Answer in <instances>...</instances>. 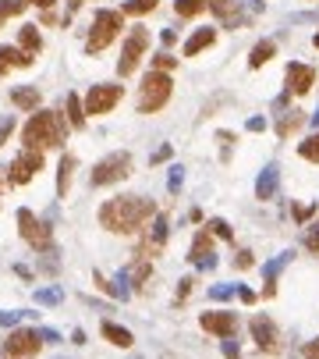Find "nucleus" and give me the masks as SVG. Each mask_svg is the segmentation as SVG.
Segmentation results:
<instances>
[{
  "instance_id": "17",
  "label": "nucleus",
  "mask_w": 319,
  "mask_h": 359,
  "mask_svg": "<svg viewBox=\"0 0 319 359\" xmlns=\"http://www.w3.org/2000/svg\"><path fill=\"white\" fill-rule=\"evenodd\" d=\"M213 43H216V28H199V33H191V40L184 43V57H196Z\"/></svg>"
},
{
  "instance_id": "15",
  "label": "nucleus",
  "mask_w": 319,
  "mask_h": 359,
  "mask_svg": "<svg viewBox=\"0 0 319 359\" xmlns=\"http://www.w3.org/2000/svg\"><path fill=\"white\" fill-rule=\"evenodd\" d=\"M32 65V53L18 50V47H0V75L8 68H28Z\"/></svg>"
},
{
  "instance_id": "25",
  "label": "nucleus",
  "mask_w": 319,
  "mask_h": 359,
  "mask_svg": "<svg viewBox=\"0 0 319 359\" xmlns=\"http://www.w3.org/2000/svg\"><path fill=\"white\" fill-rule=\"evenodd\" d=\"M68 125H71V128H82V125H85V103H82L75 93H68Z\"/></svg>"
},
{
  "instance_id": "35",
  "label": "nucleus",
  "mask_w": 319,
  "mask_h": 359,
  "mask_svg": "<svg viewBox=\"0 0 319 359\" xmlns=\"http://www.w3.org/2000/svg\"><path fill=\"white\" fill-rule=\"evenodd\" d=\"M312 217V206H295V221H309Z\"/></svg>"
},
{
  "instance_id": "32",
  "label": "nucleus",
  "mask_w": 319,
  "mask_h": 359,
  "mask_svg": "<svg viewBox=\"0 0 319 359\" xmlns=\"http://www.w3.org/2000/svg\"><path fill=\"white\" fill-rule=\"evenodd\" d=\"M209 228H213V235H220V238H227V242H231V238H234V235H231V228L223 224V221H209Z\"/></svg>"
},
{
  "instance_id": "4",
  "label": "nucleus",
  "mask_w": 319,
  "mask_h": 359,
  "mask_svg": "<svg viewBox=\"0 0 319 359\" xmlns=\"http://www.w3.org/2000/svg\"><path fill=\"white\" fill-rule=\"evenodd\" d=\"M121 28H124V11H96V18H92V33H89L85 50H89V53L107 50V47L121 36Z\"/></svg>"
},
{
  "instance_id": "18",
  "label": "nucleus",
  "mask_w": 319,
  "mask_h": 359,
  "mask_svg": "<svg viewBox=\"0 0 319 359\" xmlns=\"http://www.w3.org/2000/svg\"><path fill=\"white\" fill-rule=\"evenodd\" d=\"M209 11L223 22V25H238L241 15H238V0H209Z\"/></svg>"
},
{
  "instance_id": "12",
  "label": "nucleus",
  "mask_w": 319,
  "mask_h": 359,
  "mask_svg": "<svg viewBox=\"0 0 319 359\" xmlns=\"http://www.w3.org/2000/svg\"><path fill=\"white\" fill-rule=\"evenodd\" d=\"M252 338H255V345H259L263 352H277V342H280L277 324H273L266 313H255V317H252Z\"/></svg>"
},
{
  "instance_id": "16",
  "label": "nucleus",
  "mask_w": 319,
  "mask_h": 359,
  "mask_svg": "<svg viewBox=\"0 0 319 359\" xmlns=\"http://www.w3.org/2000/svg\"><path fill=\"white\" fill-rule=\"evenodd\" d=\"M40 100H43V93H40L36 85H18V89H11V103L21 107V110H36Z\"/></svg>"
},
{
  "instance_id": "10",
  "label": "nucleus",
  "mask_w": 319,
  "mask_h": 359,
  "mask_svg": "<svg viewBox=\"0 0 319 359\" xmlns=\"http://www.w3.org/2000/svg\"><path fill=\"white\" fill-rule=\"evenodd\" d=\"M40 335L28 331V327H21V331H15L8 342H4V356H15V359H25V356H36L40 352Z\"/></svg>"
},
{
  "instance_id": "39",
  "label": "nucleus",
  "mask_w": 319,
  "mask_h": 359,
  "mask_svg": "<svg viewBox=\"0 0 319 359\" xmlns=\"http://www.w3.org/2000/svg\"><path fill=\"white\" fill-rule=\"evenodd\" d=\"M25 4H36V8H53L57 0H25Z\"/></svg>"
},
{
  "instance_id": "26",
  "label": "nucleus",
  "mask_w": 319,
  "mask_h": 359,
  "mask_svg": "<svg viewBox=\"0 0 319 359\" xmlns=\"http://www.w3.org/2000/svg\"><path fill=\"white\" fill-rule=\"evenodd\" d=\"M206 8H209V0H178V4H174L178 18H196V15H202Z\"/></svg>"
},
{
  "instance_id": "33",
  "label": "nucleus",
  "mask_w": 319,
  "mask_h": 359,
  "mask_svg": "<svg viewBox=\"0 0 319 359\" xmlns=\"http://www.w3.org/2000/svg\"><path fill=\"white\" fill-rule=\"evenodd\" d=\"M302 356H305V359H319V338H312V342L302 349Z\"/></svg>"
},
{
  "instance_id": "2",
  "label": "nucleus",
  "mask_w": 319,
  "mask_h": 359,
  "mask_svg": "<svg viewBox=\"0 0 319 359\" xmlns=\"http://www.w3.org/2000/svg\"><path fill=\"white\" fill-rule=\"evenodd\" d=\"M64 135H68V125L64 117L53 114V110H40L28 117V125L21 128V142L25 149H43V146H60Z\"/></svg>"
},
{
  "instance_id": "22",
  "label": "nucleus",
  "mask_w": 319,
  "mask_h": 359,
  "mask_svg": "<svg viewBox=\"0 0 319 359\" xmlns=\"http://www.w3.org/2000/svg\"><path fill=\"white\" fill-rule=\"evenodd\" d=\"M100 331H103V338H107L110 345H117V349L132 345V331H124V327H117V324H103Z\"/></svg>"
},
{
  "instance_id": "24",
  "label": "nucleus",
  "mask_w": 319,
  "mask_h": 359,
  "mask_svg": "<svg viewBox=\"0 0 319 359\" xmlns=\"http://www.w3.org/2000/svg\"><path fill=\"white\" fill-rule=\"evenodd\" d=\"M273 53H277V43H273V40H263L259 47L252 50V57H248V68H263V65L270 61Z\"/></svg>"
},
{
  "instance_id": "21",
  "label": "nucleus",
  "mask_w": 319,
  "mask_h": 359,
  "mask_svg": "<svg viewBox=\"0 0 319 359\" xmlns=\"http://www.w3.org/2000/svg\"><path fill=\"white\" fill-rule=\"evenodd\" d=\"M302 125H305V114H302V110H287V114L280 117V122H277V135H280V139H287L291 132H298Z\"/></svg>"
},
{
  "instance_id": "43",
  "label": "nucleus",
  "mask_w": 319,
  "mask_h": 359,
  "mask_svg": "<svg viewBox=\"0 0 319 359\" xmlns=\"http://www.w3.org/2000/svg\"><path fill=\"white\" fill-rule=\"evenodd\" d=\"M0 25H4V15H0Z\"/></svg>"
},
{
  "instance_id": "34",
  "label": "nucleus",
  "mask_w": 319,
  "mask_h": 359,
  "mask_svg": "<svg viewBox=\"0 0 319 359\" xmlns=\"http://www.w3.org/2000/svg\"><path fill=\"white\" fill-rule=\"evenodd\" d=\"M234 263H238V267H241V271H245V267H252V253H248V249H241Z\"/></svg>"
},
{
  "instance_id": "11",
  "label": "nucleus",
  "mask_w": 319,
  "mask_h": 359,
  "mask_svg": "<svg viewBox=\"0 0 319 359\" xmlns=\"http://www.w3.org/2000/svg\"><path fill=\"white\" fill-rule=\"evenodd\" d=\"M199 324H202V331H209V335H216V338H231V335L238 331V317H234V313H227V310L202 313V317H199Z\"/></svg>"
},
{
  "instance_id": "14",
  "label": "nucleus",
  "mask_w": 319,
  "mask_h": 359,
  "mask_svg": "<svg viewBox=\"0 0 319 359\" xmlns=\"http://www.w3.org/2000/svg\"><path fill=\"white\" fill-rule=\"evenodd\" d=\"M191 263H199V267H213V235L209 231H199L196 235V242H191V253H188Z\"/></svg>"
},
{
  "instance_id": "7",
  "label": "nucleus",
  "mask_w": 319,
  "mask_h": 359,
  "mask_svg": "<svg viewBox=\"0 0 319 359\" xmlns=\"http://www.w3.org/2000/svg\"><path fill=\"white\" fill-rule=\"evenodd\" d=\"M121 97H124V89H121V85H107V82H100V85H92L89 93H85V114H92V117H100V114L114 110V107L121 103Z\"/></svg>"
},
{
  "instance_id": "41",
  "label": "nucleus",
  "mask_w": 319,
  "mask_h": 359,
  "mask_svg": "<svg viewBox=\"0 0 319 359\" xmlns=\"http://www.w3.org/2000/svg\"><path fill=\"white\" fill-rule=\"evenodd\" d=\"M312 47H316V50H319V33H316V40H312Z\"/></svg>"
},
{
  "instance_id": "38",
  "label": "nucleus",
  "mask_w": 319,
  "mask_h": 359,
  "mask_svg": "<svg viewBox=\"0 0 319 359\" xmlns=\"http://www.w3.org/2000/svg\"><path fill=\"white\" fill-rule=\"evenodd\" d=\"M238 295H241V303H255V292H248V288H238Z\"/></svg>"
},
{
  "instance_id": "40",
  "label": "nucleus",
  "mask_w": 319,
  "mask_h": 359,
  "mask_svg": "<svg viewBox=\"0 0 319 359\" xmlns=\"http://www.w3.org/2000/svg\"><path fill=\"white\" fill-rule=\"evenodd\" d=\"M0 189H8V178H0Z\"/></svg>"
},
{
  "instance_id": "23",
  "label": "nucleus",
  "mask_w": 319,
  "mask_h": 359,
  "mask_svg": "<svg viewBox=\"0 0 319 359\" xmlns=\"http://www.w3.org/2000/svg\"><path fill=\"white\" fill-rule=\"evenodd\" d=\"M71 171H75V157L68 153L60 160V167H57V192L60 196H68V189H71Z\"/></svg>"
},
{
  "instance_id": "1",
  "label": "nucleus",
  "mask_w": 319,
  "mask_h": 359,
  "mask_svg": "<svg viewBox=\"0 0 319 359\" xmlns=\"http://www.w3.org/2000/svg\"><path fill=\"white\" fill-rule=\"evenodd\" d=\"M156 214L153 199H142V196H117L110 203H103L100 210V224L114 235H135L149 217Z\"/></svg>"
},
{
  "instance_id": "30",
  "label": "nucleus",
  "mask_w": 319,
  "mask_h": 359,
  "mask_svg": "<svg viewBox=\"0 0 319 359\" xmlns=\"http://www.w3.org/2000/svg\"><path fill=\"white\" fill-rule=\"evenodd\" d=\"M15 132V117L8 114V117H0V146H4L8 142V135Z\"/></svg>"
},
{
  "instance_id": "31",
  "label": "nucleus",
  "mask_w": 319,
  "mask_h": 359,
  "mask_svg": "<svg viewBox=\"0 0 319 359\" xmlns=\"http://www.w3.org/2000/svg\"><path fill=\"white\" fill-rule=\"evenodd\" d=\"M305 246H309L312 253H319V224H312V228H309V235H305Z\"/></svg>"
},
{
  "instance_id": "3",
  "label": "nucleus",
  "mask_w": 319,
  "mask_h": 359,
  "mask_svg": "<svg viewBox=\"0 0 319 359\" xmlns=\"http://www.w3.org/2000/svg\"><path fill=\"white\" fill-rule=\"evenodd\" d=\"M174 93V82L167 72H149L142 78V89H139V114H156L160 107H167Z\"/></svg>"
},
{
  "instance_id": "37",
  "label": "nucleus",
  "mask_w": 319,
  "mask_h": 359,
  "mask_svg": "<svg viewBox=\"0 0 319 359\" xmlns=\"http://www.w3.org/2000/svg\"><path fill=\"white\" fill-rule=\"evenodd\" d=\"M248 128H252V132H263V128H266V122H263V117H252Z\"/></svg>"
},
{
  "instance_id": "27",
  "label": "nucleus",
  "mask_w": 319,
  "mask_h": 359,
  "mask_svg": "<svg viewBox=\"0 0 319 359\" xmlns=\"http://www.w3.org/2000/svg\"><path fill=\"white\" fill-rule=\"evenodd\" d=\"M298 153L305 157V160H312V164H319V132L316 135H309L302 146H298Z\"/></svg>"
},
{
  "instance_id": "28",
  "label": "nucleus",
  "mask_w": 319,
  "mask_h": 359,
  "mask_svg": "<svg viewBox=\"0 0 319 359\" xmlns=\"http://www.w3.org/2000/svg\"><path fill=\"white\" fill-rule=\"evenodd\" d=\"M156 4H160V0H132V4H124L121 11H124V15H146V11H153Z\"/></svg>"
},
{
  "instance_id": "36",
  "label": "nucleus",
  "mask_w": 319,
  "mask_h": 359,
  "mask_svg": "<svg viewBox=\"0 0 319 359\" xmlns=\"http://www.w3.org/2000/svg\"><path fill=\"white\" fill-rule=\"evenodd\" d=\"M191 285H196V281H191V278H184V281H181V292H178V303H184V295L191 292Z\"/></svg>"
},
{
  "instance_id": "42",
  "label": "nucleus",
  "mask_w": 319,
  "mask_h": 359,
  "mask_svg": "<svg viewBox=\"0 0 319 359\" xmlns=\"http://www.w3.org/2000/svg\"><path fill=\"white\" fill-rule=\"evenodd\" d=\"M312 122H316V125H319V110H316V114H312Z\"/></svg>"
},
{
  "instance_id": "29",
  "label": "nucleus",
  "mask_w": 319,
  "mask_h": 359,
  "mask_svg": "<svg viewBox=\"0 0 319 359\" xmlns=\"http://www.w3.org/2000/svg\"><path fill=\"white\" fill-rule=\"evenodd\" d=\"M178 65V57H171V53H156L153 57V72H171Z\"/></svg>"
},
{
  "instance_id": "20",
  "label": "nucleus",
  "mask_w": 319,
  "mask_h": 359,
  "mask_svg": "<svg viewBox=\"0 0 319 359\" xmlns=\"http://www.w3.org/2000/svg\"><path fill=\"white\" fill-rule=\"evenodd\" d=\"M277 167L270 164L263 174H259V182H255V196H259V199H273V192H277Z\"/></svg>"
},
{
  "instance_id": "6",
  "label": "nucleus",
  "mask_w": 319,
  "mask_h": 359,
  "mask_svg": "<svg viewBox=\"0 0 319 359\" xmlns=\"http://www.w3.org/2000/svg\"><path fill=\"white\" fill-rule=\"evenodd\" d=\"M146 47H149V33H146V28H132V36L124 40L121 61H117V72H121V78H128V75H132V72L139 68L142 53H146Z\"/></svg>"
},
{
  "instance_id": "13",
  "label": "nucleus",
  "mask_w": 319,
  "mask_h": 359,
  "mask_svg": "<svg viewBox=\"0 0 319 359\" xmlns=\"http://www.w3.org/2000/svg\"><path fill=\"white\" fill-rule=\"evenodd\" d=\"M312 82H316V68L312 65H298V61L287 65V93L305 97L309 89H312Z\"/></svg>"
},
{
  "instance_id": "9",
  "label": "nucleus",
  "mask_w": 319,
  "mask_h": 359,
  "mask_svg": "<svg viewBox=\"0 0 319 359\" xmlns=\"http://www.w3.org/2000/svg\"><path fill=\"white\" fill-rule=\"evenodd\" d=\"M18 224H21V238L28 246H36V249H50V228L43 221H36V214L32 210H18Z\"/></svg>"
},
{
  "instance_id": "8",
  "label": "nucleus",
  "mask_w": 319,
  "mask_h": 359,
  "mask_svg": "<svg viewBox=\"0 0 319 359\" xmlns=\"http://www.w3.org/2000/svg\"><path fill=\"white\" fill-rule=\"evenodd\" d=\"M43 171V153L40 149H21V153L11 160V171H8V182L11 185H25L32 182V174Z\"/></svg>"
},
{
  "instance_id": "19",
  "label": "nucleus",
  "mask_w": 319,
  "mask_h": 359,
  "mask_svg": "<svg viewBox=\"0 0 319 359\" xmlns=\"http://www.w3.org/2000/svg\"><path fill=\"white\" fill-rule=\"evenodd\" d=\"M18 43H21V50H25V53H32V57H36V53L43 50L40 28H36V25H21V33H18Z\"/></svg>"
},
{
  "instance_id": "5",
  "label": "nucleus",
  "mask_w": 319,
  "mask_h": 359,
  "mask_svg": "<svg viewBox=\"0 0 319 359\" xmlns=\"http://www.w3.org/2000/svg\"><path fill=\"white\" fill-rule=\"evenodd\" d=\"M128 174H132V153L117 149V153L103 157L100 164H96V167L89 171V185H92V189H100V185H114V182H121V178H128Z\"/></svg>"
}]
</instances>
